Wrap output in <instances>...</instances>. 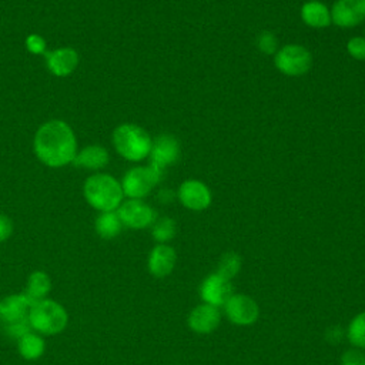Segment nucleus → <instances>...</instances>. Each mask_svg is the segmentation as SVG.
I'll list each match as a JSON object with an SVG mask.
<instances>
[{"label":"nucleus","mask_w":365,"mask_h":365,"mask_svg":"<svg viewBox=\"0 0 365 365\" xmlns=\"http://www.w3.org/2000/svg\"><path fill=\"white\" fill-rule=\"evenodd\" d=\"M341 365H365V354L359 349H349L344 352Z\"/></svg>","instance_id":"28"},{"label":"nucleus","mask_w":365,"mask_h":365,"mask_svg":"<svg viewBox=\"0 0 365 365\" xmlns=\"http://www.w3.org/2000/svg\"><path fill=\"white\" fill-rule=\"evenodd\" d=\"M113 144L117 153L128 161H141L150 155L153 140L137 124H121L113 133Z\"/></svg>","instance_id":"4"},{"label":"nucleus","mask_w":365,"mask_h":365,"mask_svg":"<svg viewBox=\"0 0 365 365\" xmlns=\"http://www.w3.org/2000/svg\"><path fill=\"white\" fill-rule=\"evenodd\" d=\"M348 54L355 60H365V37L354 36L346 43Z\"/></svg>","instance_id":"26"},{"label":"nucleus","mask_w":365,"mask_h":365,"mask_svg":"<svg viewBox=\"0 0 365 365\" xmlns=\"http://www.w3.org/2000/svg\"><path fill=\"white\" fill-rule=\"evenodd\" d=\"M180 143L174 135L161 134L154 138L151 144L150 158L151 165L164 171L165 167L173 165L180 158Z\"/></svg>","instance_id":"11"},{"label":"nucleus","mask_w":365,"mask_h":365,"mask_svg":"<svg viewBox=\"0 0 365 365\" xmlns=\"http://www.w3.org/2000/svg\"><path fill=\"white\" fill-rule=\"evenodd\" d=\"M177 197L180 202L191 211H202L211 205L212 195L210 188L200 180H185L180 184Z\"/></svg>","instance_id":"8"},{"label":"nucleus","mask_w":365,"mask_h":365,"mask_svg":"<svg viewBox=\"0 0 365 365\" xmlns=\"http://www.w3.org/2000/svg\"><path fill=\"white\" fill-rule=\"evenodd\" d=\"M346 335L354 346L365 349V312H361L352 318L348 325Z\"/></svg>","instance_id":"22"},{"label":"nucleus","mask_w":365,"mask_h":365,"mask_svg":"<svg viewBox=\"0 0 365 365\" xmlns=\"http://www.w3.org/2000/svg\"><path fill=\"white\" fill-rule=\"evenodd\" d=\"M163 171L153 167H134L128 170L123 178L121 188L124 195L140 200L150 194V191L160 182Z\"/></svg>","instance_id":"6"},{"label":"nucleus","mask_w":365,"mask_h":365,"mask_svg":"<svg viewBox=\"0 0 365 365\" xmlns=\"http://www.w3.org/2000/svg\"><path fill=\"white\" fill-rule=\"evenodd\" d=\"M84 197L87 202L101 211H115L123 201L121 184L110 174H96L84 182Z\"/></svg>","instance_id":"2"},{"label":"nucleus","mask_w":365,"mask_h":365,"mask_svg":"<svg viewBox=\"0 0 365 365\" xmlns=\"http://www.w3.org/2000/svg\"><path fill=\"white\" fill-rule=\"evenodd\" d=\"M123 228V222L117 214V211H106L101 212L96 220V231L104 240L115 238Z\"/></svg>","instance_id":"21"},{"label":"nucleus","mask_w":365,"mask_h":365,"mask_svg":"<svg viewBox=\"0 0 365 365\" xmlns=\"http://www.w3.org/2000/svg\"><path fill=\"white\" fill-rule=\"evenodd\" d=\"M200 295L205 304L220 307L224 305L232 295V287L228 279L215 272L202 281L200 287Z\"/></svg>","instance_id":"13"},{"label":"nucleus","mask_w":365,"mask_h":365,"mask_svg":"<svg viewBox=\"0 0 365 365\" xmlns=\"http://www.w3.org/2000/svg\"><path fill=\"white\" fill-rule=\"evenodd\" d=\"M4 331L9 336L14 338V339H19L20 336H23L24 334L33 331L29 321H24V322H19V324H13V325H7L4 327Z\"/></svg>","instance_id":"29"},{"label":"nucleus","mask_w":365,"mask_h":365,"mask_svg":"<svg viewBox=\"0 0 365 365\" xmlns=\"http://www.w3.org/2000/svg\"><path fill=\"white\" fill-rule=\"evenodd\" d=\"M177 261V254L173 247L167 244L155 245L148 255V271L157 278L171 274Z\"/></svg>","instance_id":"15"},{"label":"nucleus","mask_w":365,"mask_h":365,"mask_svg":"<svg viewBox=\"0 0 365 365\" xmlns=\"http://www.w3.org/2000/svg\"><path fill=\"white\" fill-rule=\"evenodd\" d=\"M275 68L288 77H301L312 67L311 51L301 44H285L274 54Z\"/></svg>","instance_id":"5"},{"label":"nucleus","mask_w":365,"mask_h":365,"mask_svg":"<svg viewBox=\"0 0 365 365\" xmlns=\"http://www.w3.org/2000/svg\"><path fill=\"white\" fill-rule=\"evenodd\" d=\"M221 319V312L218 307L202 304L195 307L188 315V325L197 334H210L212 332Z\"/></svg>","instance_id":"14"},{"label":"nucleus","mask_w":365,"mask_h":365,"mask_svg":"<svg viewBox=\"0 0 365 365\" xmlns=\"http://www.w3.org/2000/svg\"><path fill=\"white\" fill-rule=\"evenodd\" d=\"M160 198H161L163 202L171 201V200H173V191H171V190H165V191L163 190V191L160 192Z\"/></svg>","instance_id":"31"},{"label":"nucleus","mask_w":365,"mask_h":365,"mask_svg":"<svg viewBox=\"0 0 365 365\" xmlns=\"http://www.w3.org/2000/svg\"><path fill=\"white\" fill-rule=\"evenodd\" d=\"M17 351L26 361H36L43 356L46 351V341L43 335L30 331L17 339Z\"/></svg>","instance_id":"20"},{"label":"nucleus","mask_w":365,"mask_h":365,"mask_svg":"<svg viewBox=\"0 0 365 365\" xmlns=\"http://www.w3.org/2000/svg\"><path fill=\"white\" fill-rule=\"evenodd\" d=\"M329 10L332 24L341 29H351L365 21V0H336Z\"/></svg>","instance_id":"10"},{"label":"nucleus","mask_w":365,"mask_h":365,"mask_svg":"<svg viewBox=\"0 0 365 365\" xmlns=\"http://www.w3.org/2000/svg\"><path fill=\"white\" fill-rule=\"evenodd\" d=\"M13 232V222L7 215L0 214V242H4L9 240V237Z\"/></svg>","instance_id":"30"},{"label":"nucleus","mask_w":365,"mask_h":365,"mask_svg":"<svg viewBox=\"0 0 365 365\" xmlns=\"http://www.w3.org/2000/svg\"><path fill=\"white\" fill-rule=\"evenodd\" d=\"M257 46L261 53L271 56V54H275L278 50V40L274 33L264 30L257 37Z\"/></svg>","instance_id":"25"},{"label":"nucleus","mask_w":365,"mask_h":365,"mask_svg":"<svg viewBox=\"0 0 365 365\" xmlns=\"http://www.w3.org/2000/svg\"><path fill=\"white\" fill-rule=\"evenodd\" d=\"M225 315L235 325H251L259 315L258 304L248 295L232 294L224 304Z\"/></svg>","instance_id":"9"},{"label":"nucleus","mask_w":365,"mask_h":365,"mask_svg":"<svg viewBox=\"0 0 365 365\" xmlns=\"http://www.w3.org/2000/svg\"><path fill=\"white\" fill-rule=\"evenodd\" d=\"M151 234L157 242L165 244L167 241L173 240L175 235V221L170 217H163V218L154 221Z\"/></svg>","instance_id":"23"},{"label":"nucleus","mask_w":365,"mask_h":365,"mask_svg":"<svg viewBox=\"0 0 365 365\" xmlns=\"http://www.w3.org/2000/svg\"><path fill=\"white\" fill-rule=\"evenodd\" d=\"M301 20L312 29H325L331 21V10L319 0H308L301 7Z\"/></svg>","instance_id":"17"},{"label":"nucleus","mask_w":365,"mask_h":365,"mask_svg":"<svg viewBox=\"0 0 365 365\" xmlns=\"http://www.w3.org/2000/svg\"><path fill=\"white\" fill-rule=\"evenodd\" d=\"M123 225L133 230H143L155 221V211L141 200L130 198L117 208Z\"/></svg>","instance_id":"7"},{"label":"nucleus","mask_w":365,"mask_h":365,"mask_svg":"<svg viewBox=\"0 0 365 365\" xmlns=\"http://www.w3.org/2000/svg\"><path fill=\"white\" fill-rule=\"evenodd\" d=\"M50 291H51V279L48 274L38 269V271H33L27 277L23 294L31 304H36L41 299H46Z\"/></svg>","instance_id":"18"},{"label":"nucleus","mask_w":365,"mask_h":365,"mask_svg":"<svg viewBox=\"0 0 365 365\" xmlns=\"http://www.w3.org/2000/svg\"><path fill=\"white\" fill-rule=\"evenodd\" d=\"M76 137L70 125L61 120L44 123L34 135V151L48 167H63L76 157Z\"/></svg>","instance_id":"1"},{"label":"nucleus","mask_w":365,"mask_h":365,"mask_svg":"<svg viewBox=\"0 0 365 365\" xmlns=\"http://www.w3.org/2000/svg\"><path fill=\"white\" fill-rule=\"evenodd\" d=\"M26 47L33 54H43L46 53V41L38 34H29L26 38Z\"/></svg>","instance_id":"27"},{"label":"nucleus","mask_w":365,"mask_h":365,"mask_svg":"<svg viewBox=\"0 0 365 365\" xmlns=\"http://www.w3.org/2000/svg\"><path fill=\"white\" fill-rule=\"evenodd\" d=\"M240 268H241V258H240V255L232 252V251H230V252H225L221 257V259L218 262L217 274L230 281L232 277H235L238 274Z\"/></svg>","instance_id":"24"},{"label":"nucleus","mask_w":365,"mask_h":365,"mask_svg":"<svg viewBox=\"0 0 365 365\" xmlns=\"http://www.w3.org/2000/svg\"><path fill=\"white\" fill-rule=\"evenodd\" d=\"M48 70L58 77H66L74 71L78 64V54L71 47H61L51 53H44Z\"/></svg>","instance_id":"16"},{"label":"nucleus","mask_w":365,"mask_h":365,"mask_svg":"<svg viewBox=\"0 0 365 365\" xmlns=\"http://www.w3.org/2000/svg\"><path fill=\"white\" fill-rule=\"evenodd\" d=\"M29 324L31 329L40 335H57L66 329L68 312L60 302L46 298L31 305Z\"/></svg>","instance_id":"3"},{"label":"nucleus","mask_w":365,"mask_h":365,"mask_svg":"<svg viewBox=\"0 0 365 365\" xmlns=\"http://www.w3.org/2000/svg\"><path fill=\"white\" fill-rule=\"evenodd\" d=\"M31 302L23 292L11 294L0 299V322L3 327L29 321V312Z\"/></svg>","instance_id":"12"},{"label":"nucleus","mask_w":365,"mask_h":365,"mask_svg":"<svg viewBox=\"0 0 365 365\" xmlns=\"http://www.w3.org/2000/svg\"><path fill=\"white\" fill-rule=\"evenodd\" d=\"M73 163L76 167L98 170V168H103L107 165L108 153L101 145H88L76 154Z\"/></svg>","instance_id":"19"}]
</instances>
